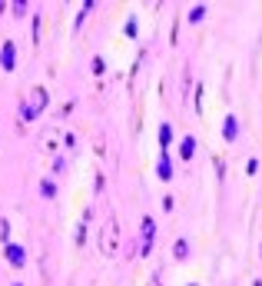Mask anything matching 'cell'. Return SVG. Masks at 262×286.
Masks as SVG:
<instances>
[{
	"mask_svg": "<svg viewBox=\"0 0 262 286\" xmlns=\"http://www.w3.org/2000/svg\"><path fill=\"white\" fill-rule=\"evenodd\" d=\"M43 107H47V90H43V87H37V90L30 94V103H23V110H20V114H23V120H34V116H37Z\"/></svg>",
	"mask_w": 262,
	"mask_h": 286,
	"instance_id": "6da1fadb",
	"label": "cell"
},
{
	"mask_svg": "<svg viewBox=\"0 0 262 286\" xmlns=\"http://www.w3.org/2000/svg\"><path fill=\"white\" fill-rule=\"evenodd\" d=\"M223 136H226V143H236L239 140V120L236 116H226L223 120Z\"/></svg>",
	"mask_w": 262,
	"mask_h": 286,
	"instance_id": "7a4b0ae2",
	"label": "cell"
},
{
	"mask_svg": "<svg viewBox=\"0 0 262 286\" xmlns=\"http://www.w3.org/2000/svg\"><path fill=\"white\" fill-rule=\"evenodd\" d=\"M14 60H17V54H14V43L7 40V43L0 47V67H3V70H14Z\"/></svg>",
	"mask_w": 262,
	"mask_h": 286,
	"instance_id": "3957f363",
	"label": "cell"
},
{
	"mask_svg": "<svg viewBox=\"0 0 262 286\" xmlns=\"http://www.w3.org/2000/svg\"><path fill=\"white\" fill-rule=\"evenodd\" d=\"M7 260H10L14 267H23V263H27V249H23V247H14V243H7Z\"/></svg>",
	"mask_w": 262,
	"mask_h": 286,
	"instance_id": "277c9868",
	"label": "cell"
},
{
	"mask_svg": "<svg viewBox=\"0 0 262 286\" xmlns=\"http://www.w3.org/2000/svg\"><path fill=\"white\" fill-rule=\"evenodd\" d=\"M153 236H156V223H153L150 216H146V220H143V253H150Z\"/></svg>",
	"mask_w": 262,
	"mask_h": 286,
	"instance_id": "5b68a950",
	"label": "cell"
},
{
	"mask_svg": "<svg viewBox=\"0 0 262 286\" xmlns=\"http://www.w3.org/2000/svg\"><path fill=\"white\" fill-rule=\"evenodd\" d=\"M192 153H196V136H183V140H179V156L189 160Z\"/></svg>",
	"mask_w": 262,
	"mask_h": 286,
	"instance_id": "8992f818",
	"label": "cell"
},
{
	"mask_svg": "<svg viewBox=\"0 0 262 286\" xmlns=\"http://www.w3.org/2000/svg\"><path fill=\"white\" fill-rule=\"evenodd\" d=\"M156 173H159V180H169V176H173V167H169V156H166V153H159V163H156Z\"/></svg>",
	"mask_w": 262,
	"mask_h": 286,
	"instance_id": "52a82bcc",
	"label": "cell"
},
{
	"mask_svg": "<svg viewBox=\"0 0 262 286\" xmlns=\"http://www.w3.org/2000/svg\"><path fill=\"white\" fill-rule=\"evenodd\" d=\"M173 256H176V260H186L189 256V243L186 240H176V243H173Z\"/></svg>",
	"mask_w": 262,
	"mask_h": 286,
	"instance_id": "ba28073f",
	"label": "cell"
},
{
	"mask_svg": "<svg viewBox=\"0 0 262 286\" xmlns=\"http://www.w3.org/2000/svg\"><path fill=\"white\" fill-rule=\"evenodd\" d=\"M169 140H173V127L163 123V127H159V147H169Z\"/></svg>",
	"mask_w": 262,
	"mask_h": 286,
	"instance_id": "9c48e42d",
	"label": "cell"
},
{
	"mask_svg": "<svg viewBox=\"0 0 262 286\" xmlns=\"http://www.w3.org/2000/svg\"><path fill=\"white\" fill-rule=\"evenodd\" d=\"M203 17H206V7H192L189 10V23H199Z\"/></svg>",
	"mask_w": 262,
	"mask_h": 286,
	"instance_id": "30bf717a",
	"label": "cell"
},
{
	"mask_svg": "<svg viewBox=\"0 0 262 286\" xmlns=\"http://www.w3.org/2000/svg\"><path fill=\"white\" fill-rule=\"evenodd\" d=\"M40 193H43V196H56V183L43 180V183H40Z\"/></svg>",
	"mask_w": 262,
	"mask_h": 286,
	"instance_id": "8fae6325",
	"label": "cell"
},
{
	"mask_svg": "<svg viewBox=\"0 0 262 286\" xmlns=\"http://www.w3.org/2000/svg\"><path fill=\"white\" fill-rule=\"evenodd\" d=\"M7 229H10V227H7V220H0V240H7V236H10Z\"/></svg>",
	"mask_w": 262,
	"mask_h": 286,
	"instance_id": "7c38bea8",
	"label": "cell"
},
{
	"mask_svg": "<svg viewBox=\"0 0 262 286\" xmlns=\"http://www.w3.org/2000/svg\"><path fill=\"white\" fill-rule=\"evenodd\" d=\"M252 286H262V283H259V280H256V283H252Z\"/></svg>",
	"mask_w": 262,
	"mask_h": 286,
	"instance_id": "4fadbf2b",
	"label": "cell"
},
{
	"mask_svg": "<svg viewBox=\"0 0 262 286\" xmlns=\"http://www.w3.org/2000/svg\"><path fill=\"white\" fill-rule=\"evenodd\" d=\"M14 286H23V283H14Z\"/></svg>",
	"mask_w": 262,
	"mask_h": 286,
	"instance_id": "5bb4252c",
	"label": "cell"
},
{
	"mask_svg": "<svg viewBox=\"0 0 262 286\" xmlns=\"http://www.w3.org/2000/svg\"><path fill=\"white\" fill-rule=\"evenodd\" d=\"M189 286H196V283H189Z\"/></svg>",
	"mask_w": 262,
	"mask_h": 286,
	"instance_id": "9a60e30c",
	"label": "cell"
}]
</instances>
